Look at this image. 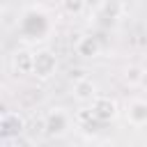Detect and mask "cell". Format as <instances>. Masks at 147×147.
<instances>
[{"label":"cell","mask_w":147,"mask_h":147,"mask_svg":"<svg viewBox=\"0 0 147 147\" xmlns=\"http://www.w3.org/2000/svg\"><path fill=\"white\" fill-rule=\"evenodd\" d=\"M76 51H78V55H83V57H94V55H99L101 46H99V41H96L94 37H83V39L78 41Z\"/></svg>","instance_id":"8"},{"label":"cell","mask_w":147,"mask_h":147,"mask_svg":"<svg viewBox=\"0 0 147 147\" xmlns=\"http://www.w3.org/2000/svg\"><path fill=\"white\" fill-rule=\"evenodd\" d=\"M101 9H103L110 18H115V16H119V11H122V0H103V2H101Z\"/></svg>","instance_id":"10"},{"label":"cell","mask_w":147,"mask_h":147,"mask_svg":"<svg viewBox=\"0 0 147 147\" xmlns=\"http://www.w3.org/2000/svg\"><path fill=\"white\" fill-rule=\"evenodd\" d=\"M74 96L78 99V101H94L99 94H96V85H94V80L92 78H78L76 83H74Z\"/></svg>","instance_id":"6"},{"label":"cell","mask_w":147,"mask_h":147,"mask_svg":"<svg viewBox=\"0 0 147 147\" xmlns=\"http://www.w3.org/2000/svg\"><path fill=\"white\" fill-rule=\"evenodd\" d=\"M126 119H129V124H133V126H145V124H147V101L133 99V101L126 106Z\"/></svg>","instance_id":"5"},{"label":"cell","mask_w":147,"mask_h":147,"mask_svg":"<svg viewBox=\"0 0 147 147\" xmlns=\"http://www.w3.org/2000/svg\"><path fill=\"white\" fill-rule=\"evenodd\" d=\"M62 9H64L67 14L78 16V14L85 9V0H62Z\"/></svg>","instance_id":"11"},{"label":"cell","mask_w":147,"mask_h":147,"mask_svg":"<svg viewBox=\"0 0 147 147\" xmlns=\"http://www.w3.org/2000/svg\"><path fill=\"white\" fill-rule=\"evenodd\" d=\"M55 67H57V60H55V55H53L51 51H39V53H34V69H32L34 76L48 78V76L55 74Z\"/></svg>","instance_id":"1"},{"label":"cell","mask_w":147,"mask_h":147,"mask_svg":"<svg viewBox=\"0 0 147 147\" xmlns=\"http://www.w3.org/2000/svg\"><path fill=\"white\" fill-rule=\"evenodd\" d=\"M142 78H145V71H142L140 67H129L126 74H124V80H126L129 85H140Z\"/></svg>","instance_id":"9"},{"label":"cell","mask_w":147,"mask_h":147,"mask_svg":"<svg viewBox=\"0 0 147 147\" xmlns=\"http://www.w3.org/2000/svg\"><path fill=\"white\" fill-rule=\"evenodd\" d=\"M92 113H94L101 122H110V119L117 115V103H115V99H110V96H96V99L92 101Z\"/></svg>","instance_id":"3"},{"label":"cell","mask_w":147,"mask_h":147,"mask_svg":"<svg viewBox=\"0 0 147 147\" xmlns=\"http://www.w3.org/2000/svg\"><path fill=\"white\" fill-rule=\"evenodd\" d=\"M0 126H2V138L9 140L14 133H23V131H25V119H23L18 113L7 110V113H2V117H0Z\"/></svg>","instance_id":"2"},{"label":"cell","mask_w":147,"mask_h":147,"mask_svg":"<svg viewBox=\"0 0 147 147\" xmlns=\"http://www.w3.org/2000/svg\"><path fill=\"white\" fill-rule=\"evenodd\" d=\"M44 124H46V133H51V136H62V133L69 129V117H67V113H62V110H53V113L46 115Z\"/></svg>","instance_id":"4"},{"label":"cell","mask_w":147,"mask_h":147,"mask_svg":"<svg viewBox=\"0 0 147 147\" xmlns=\"http://www.w3.org/2000/svg\"><path fill=\"white\" fill-rule=\"evenodd\" d=\"M11 64L18 74H32L34 69V55L30 51H16L14 57H11Z\"/></svg>","instance_id":"7"}]
</instances>
